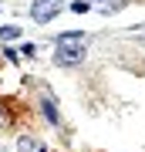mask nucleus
<instances>
[{"instance_id":"39448f33","label":"nucleus","mask_w":145,"mask_h":152,"mask_svg":"<svg viewBox=\"0 0 145 152\" xmlns=\"http://www.w3.org/2000/svg\"><path fill=\"white\" fill-rule=\"evenodd\" d=\"M20 37V27L17 24H7V27H0V41H17Z\"/></svg>"},{"instance_id":"1a4fd4ad","label":"nucleus","mask_w":145,"mask_h":152,"mask_svg":"<svg viewBox=\"0 0 145 152\" xmlns=\"http://www.w3.org/2000/svg\"><path fill=\"white\" fill-rule=\"evenodd\" d=\"M4 125H7V115H4V108H0V129H4Z\"/></svg>"},{"instance_id":"7ed1b4c3","label":"nucleus","mask_w":145,"mask_h":152,"mask_svg":"<svg viewBox=\"0 0 145 152\" xmlns=\"http://www.w3.org/2000/svg\"><path fill=\"white\" fill-rule=\"evenodd\" d=\"M98 7H101L105 14H115V10H122V7H128V0H98Z\"/></svg>"},{"instance_id":"6e6552de","label":"nucleus","mask_w":145,"mask_h":152,"mask_svg":"<svg viewBox=\"0 0 145 152\" xmlns=\"http://www.w3.org/2000/svg\"><path fill=\"white\" fill-rule=\"evenodd\" d=\"M20 149L27 152V149H37V145H34V139H27V135H24V139H20Z\"/></svg>"},{"instance_id":"0eeeda50","label":"nucleus","mask_w":145,"mask_h":152,"mask_svg":"<svg viewBox=\"0 0 145 152\" xmlns=\"http://www.w3.org/2000/svg\"><path fill=\"white\" fill-rule=\"evenodd\" d=\"M71 10H74V14H85V10H91V4H88V0H74Z\"/></svg>"},{"instance_id":"f257e3e1","label":"nucleus","mask_w":145,"mask_h":152,"mask_svg":"<svg viewBox=\"0 0 145 152\" xmlns=\"http://www.w3.org/2000/svg\"><path fill=\"white\" fill-rule=\"evenodd\" d=\"M54 61L64 68H74L85 61V44H58V54H54Z\"/></svg>"},{"instance_id":"9d476101","label":"nucleus","mask_w":145,"mask_h":152,"mask_svg":"<svg viewBox=\"0 0 145 152\" xmlns=\"http://www.w3.org/2000/svg\"><path fill=\"white\" fill-rule=\"evenodd\" d=\"M37 152H44V149H37Z\"/></svg>"},{"instance_id":"f03ea898","label":"nucleus","mask_w":145,"mask_h":152,"mask_svg":"<svg viewBox=\"0 0 145 152\" xmlns=\"http://www.w3.org/2000/svg\"><path fill=\"white\" fill-rule=\"evenodd\" d=\"M58 14H61V0H34V4H31V17L37 24H47Z\"/></svg>"},{"instance_id":"20e7f679","label":"nucleus","mask_w":145,"mask_h":152,"mask_svg":"<svg viewBox=\"0 0 145 152\" xmlns=\"http://www.w3.org/2000/svg\"><path fill=\"white\" fill-rule=\"evenodd\" d=\"M58 44H85V34L71 31V34H58Z\"/></svg>"},{"instance_id":"423d86ee","label":"nucleus","mask_w":145,"mask_h":152,"mask_svg":"<svg viewBox=\"0 0 145 152\" xmlns=\"http://www.w3.org/2000/svg\"><path fill=\"white\" fill-rule=\"evenodd\" d=\"M44 115H47V122H58V105H54V102H44Z\"/></svg>"}]
</instances>
